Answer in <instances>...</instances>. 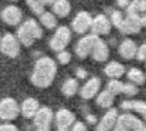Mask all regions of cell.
<instances>
[{"label": "cell", "instance_id": "obj_1", "mask_svg": "<svg viewBox=\"0 0 146 131\" xmlns=\"http://www.w3.org/2000/svg\"><path fill=\"white\" fill-rule=\"evenodd\" d=\"M56 70L57 67L54 60L49 57H41L35 64L31 81L34 85L41 88L48 87L55 78Z\"/></svg>", "mask_w": 146, "mask_h": 131}, {"label": "cell", "instance_id": "obj_2", "mask_svg": "<svg viewBox=\"0 0 146 131\" xmlns=\"http://www.w3.org/2000/svg\"><path fill=\"white\" fill-rule=\"evenodd\" d=\"M17 35L19 41L28 47L33 45L36 39H41L43 36V31L36 20L30 18L19 28Z\"/></svg>", "mask_w": 146, "mask_h": 131}, {"label": "cell", "instance_id": "obj_3", "mask_svg": "<svg viewBox=\"0 0 146 131\" xmlns=\"http://www.w3.org/2000/svg\"><path fill=\"white\" fill-rule=\"evenodd\" d=\"M71 39L72 34L70 29L62 26V27H59L56 29L54 36L52 37L50 42H49V46L54 51L61 52L68 46V44L71 42Z\"/></svg>", "mask_w": 146, "mask_h": 131}, {"label": "cell", "instance_id": "obj_4", "mask_svg": "<svg viewBox=\"0 0 146 131\" xmlns=\"http://www.w3.org/2000/svg\"><path fill=\"white\" fill-rule=\"evenodd\" d=\"M20 114V107L11 98H5L0 101V119L15 120Z\"/></svg>", "mask_w": 146, "mask_h": 131}, {"label": "cell", "instance_id": "obj_5", "mask_svg": "<svg viewBox=\"0 0 146 131\" xmlns=\"http://www.w3.org/2000/svg\"><path fill=\"white\" fill-rule=\"evenodd\" d=\"M0 51L10 58H15L17 56H19L21 51L20 43L17 40V38L13 37V35L7 33L1 40Z\"/></svg>", "mask_w": 146, "mask_h": 131}, {"label": "cell", "instance_id": "obj_6", "mask_svg": "<svg viewBox=\"0 0 146 131\" xmlns=\"http://www.w3.org/2000/svg\"><path fill=\"white\" fill-rule=\"evenodd\" d=\"M98 39H99V37L95 36L93 34L81 38L78 43H77V45H76V54L82 59L86 58L89 54H92L95 44L98 41Z\"/></svg>", "mask_w": 146, "mask_h": 131}, {"label": "cell", "instance_id": "obj_7", "mask_svg": "<svg viewBox=\"0 0 146 131\" xmlns=\"http://www.w3.org/2000/svg\"><path fill=\"white\" fill-rule=\"evenodd\" d=\"M142 27H143L142 16L128 14L127 13V16L124 17V20H123L121 26L117 29L126 35H132L137 34L138 32H140Z\"/></svg>", "mask_w": 146, "mask_h": 131}, {"label": "cell", "instance_id": "obj_8", "mask_svg": "<svg viewBox=\"0 0 146 131\" xmlns=\"http://www.w3.org/2000/svg\"><path fill=\"white\" fill-rule=\"evenodd\" d=\"M93 18L87 11H80L72 22V28L78 34H85L88 29H91Z\"/></svg>", "mask_w": 146, "mask_h": 131}, {"label": "cell", "instance_id": "obj_9", "mask_svg": "<svg viewBox=\"0 0 146 131\" xmlns=\"http://www.w3.org/2000/svg\"><path fill=\"white\" fill-rule=\"evenodd\" d=\"M75 115L66 109H60L55 115L56 127L58 131H71L75 124Z\"/></svg>", "mask_w": 146, "mask_h": 131}, {"label": "cell", "instance_id": "obj_10", "mask_svg": "<svg viewBox=\"0 0 146 131\" xmlns=\"http://www.w3.org/2000/svg\"><path fill=\"white\" fill-rule=\"evenodd\" d=\"M111 22L110 18H107L106 15L98 14L93 18L91 31L95 36H103V35L110 34L111 31Z\"/></svg>", "mask_w": 146, "mask_h": 131}, {"label": "cell", "instance_id": "obj_11", "mask_svg": "<svg viewBox=\"0 0 146 131\" xmlns=\"http://www.w3.org/2000/svg\"><path fill=\"white\" fill-rule=\"evenodd\" d=\"M117 123L124 126L128 131H146V125L132 114H124L119 117Z\"/></svg>", "mask_w": 146, "mask_h": 131}, {"label": "cell", "instance_id": "obj_12", "mask_svg": "<svg viewBox=\"0 0 146 131\" xmlns=\"http://www.w3.org/2000/svg\"><path fill=\"white\" fill-rule=\"evenodd\" d=\"M53 120V113L49 108H40L34 117V124L37 129H50Z\"/></svg>", "mask_w": 146, "mask_h": 131}, {"label": "cell", "instance_id": "obj_13", "mask_svg": "<svg viewBox=\"0 0 146 131\" xmlns=\"http://www.w3.org/2000/svg\"><path fill=\"white\" fill-rule=\"evenodd\" d=\"M23 17V13L21 9L15 5H9L1 11V18L5 24L9 26H17L21 22Z\"/></svg>", "mask_w": 146, "mask_h": 131}, {"label": "cell", "instance_id": "obj_14", "mask_svg": "<svg viewBox=\"0 0 146 131\" xmlns=\"http://www.w3.org/2000/svg\"><path fill=\"white\" fill-rule=\"evenodd\" d=\"M119 120L117 109H110L105 113L96 127V131H110Z\"/></svg>", "mask_w": 146, "mask_h": 131}, {"label": "cell", "instance_id": "obj_15", "mask_svg": "<svg viewBox=\"0 0 146 131\" xmlns=\"http://www.w3.org/2000/svg\"><path fill=\"white\" fill-rule=\"evenodd\" d=\"M101 81L98 77H92L83 85L80 90V96L85 100H90L97 95L100 90Z\"/></svg>", "mask_w": 146, "mask_h": 131}, {"label": "cell", "instance_id": "obj_16", "mask_svg": "<svg viewBox=\"0 0 146 131\" xmlns=\"http://www.w3.org/2000/svg\"><path fill=\"white\" fill-rule=\"evenodd\" d=\"M138 47L136 43L131 39H125L119 46V54L124 59L131 60L137 56Z\"/></svg>", "mask_w": 146, "mask_h": 131}, {"label": "cell", "instance_id": "obj_17", "mask_svg": "<svg viewBox=\"0 0 146 131\" xmlns=\"http://www.w3.org/2000/svg\"><path fill=\"white\" fill-rule=\"evenodd\" d=\"M92 56L93 58L96 61H98V62L106 61L108 59V57H110V49H108V46L100 38L96 42V44H95V47L92 51Z\"/></svg>", "mask_w": 146, "mask_h": 131}, {"label": "cell", "instance_id": "obj_18", "mask_svg": "<svg viewBox=\"0 0 146 131\" xmlns=\"http://www.w3.org/2000/svg\"><path fill=\"white\" fill-rule=\"evenodd\" d=\"M39 109V102L34 98H28L22 104V114L26 118L35 117Z\"/></svg>", "mask_w": 146, "mask_h": 131}, {"label": "cell", "instance_id": "obj_19", "mask_svg": "<svg viewBox=\"0 0 146 131\" xmlns=\"http://www.w3.org/2000/svg\"><path fill=\"white\" fill-rule=\"evenodd\" d=\"M125 72H126L125 66L117 61L110 62L104 68V73L106 74V76H108L111 79H117V78L122 77Z\"/></svg>", "mask_w": 146, "mask_h": 131}, {"label": "cell", "instance_id": "obj_20", "mask_svg": "<svg viewBox=\"0 0 146 131\" xmlns=\"http://www.w3.org/2000/svg\"><path fill=\"white\" fill-rule=\"evenodd\" d=\"M122 108L124 110H131L144 117L146 121V103L143 101H135V100H127L122 103Z\"/></svg>", "mask_w": 146, "mask_h": 131}, {"label": "cell", "instance_id": "obj_21", "mask_svg": "<svg viewBox=\"0 0 146 131\" xmlns=\"http://www.w3.org/2000/svg\"><path fill=\"white\" fill-rule=\"evenodd\" d=\"M127 13L128 14L138 15L142 16L146 14V0H133L131 1L130 5L127 8Z\"/></svg>", "mask_w": 146, "mask_h": 131}, {"label": "cell", "instance_id": "obj_22", "mask_svg": "<svg viewBox=\"0 0 146 131\" xmlns=\"http://www.w3.org/2000/svg\"><path fill=\"white\" fill-rule=\"evenodd\" d=\"M71 4L68 0H56L52 6L53 12L59 17L68 16L71 12Z\"/></svg>", "mask_w": 146, "mask_h": 131}, {"label": "cell", "instance_id": "obj_23", "mask_svg": "<svg viewBox=\"0 0 146 131\" xmlns=\"http://www.w3.org/2000/svg\"><path fill=\"white\" fill-rule=\"evenodd\" d=\"M26 1L35 14L41 15L44 12V7L54 3L56 0H26Z\"/></svg>", "mask_w": 146, "mask_h": 131}, {"label": "cell", "instance_id": "obj_24", "mask_svg": "<svg viewBox=\"0 0 146 131\" xmlns=\"http://www.w3.org/2000/svg\"><path fill=\"white\" fill-rule=\"evenodd\" d=\"M79 90V83L75 78H68L64 81L61 87V92L66 97H72L76 95Z\"/></svg>", "mask_w": 146, "mask_h": 131}, {"label": "cell", "instance_id": "obj_25", "mask_svg": "<svg viewBox=\"0 0 146 131\" xmlns=\"http://www.w3.org/2000/svg\"><path fill=\"white\" fill-rule=\"evenodd\" d=\"M127 76H128V78L131 80L132 83L136 85L144 84L145 79H146L145 74L143 73V71L140 70L139 68H135V67L131 68V69L128 71Z\"/></svg>", "mask_w": 146, "mask_h": 131}, {"label": "cell", "instance_id": "obj_26", "mask_svg": "<svg viewBox=\"0 0 146 131\" xmlns=\"http://www.w3.org/2000/svg\"><path fill=\"white\" fill-rule=\"evenodd\" d=\"M113 99H115V96L107 90H105L98 95L97 99H96V103L101 108H110L113 104Z\"/></svg>", "mask_w": 146, "mask_h": 131}, {"label": "cell", "instance_id": "obj_27", "mask_svg": "<svg viewBox=\"0 0 146 131\" xmlns=\"http://www.w3.org/2000/svg\"><path fill=\"white\" fill-rule=\"evenodd\" d=\"M40 22H42L44 27L47 29H51L56 27V18L51 12L44 11L41 15H40Z\"/></svg>", "mask_w": 146, "mask_h": 131}, {"label": "cell", "instance_id": "obj_28", "mask_svg": "<svg viewBox=\"0 0 146 131\" xmlns=\"http://www.w3.org/2000/svg\"><path fill=\"white\" fill-rule=\"evenodd\" d=\"M107 90L111 92L112 95H119V94H123V90H124V83H121L117 79H111L110 83H107Z\"/></svg>", "mask_w": 146, "mask_h": 131}, {"label": "cell", "instance_id": "obj_29", "mask_svg": "<svg viewBox=\"0 0 146 131\" xmlns=\"http://www.w3.org/2000/svg\"><path fill=\"white\" fill-rule=\"evenodd\" d=\"M123 20H124V16H123V13L119 10H113L111 12V14H110V22H111V24L115 28H119Z\"/></svg>", "mask_w": 146, "mask_h": 131}, {"label": "cell", "instance_id": "obj_30", "mask_svg": "<svg viewBox=\"0 0 146 131\" xmlns=\"http://www.w3.org/2000/svg\"><path fill=\"white\" fill-rule=\"evenodd\" d=\"M138 87L134 83H124V90H123V94L129 96V97H133V96L138 94Z\"/></svg>", "mask_w": 146, "mask_h": 131}, {"label": "cell", "instance_id": "obj_31", "mask_svg": "<svg viewBox=\"0 0 146 131\" xmlns=\"http://www.w3.org/2000/svg\"><path fill=\"white\" fill-rule=\"evenodd\" d=\"M71 58H72V55L70 52L68 51H61L58 53L57 55V59H58L59 63L60 64H68L70 61H71Z\"/></svg>", "mask_w": 146, "mask_h": 131}, {"label": "cell", "instance_id": "obj_32", "mask_svg": "<svg viewBox=\"0 0 146 131\" xmlns=\"http://www.w3.org/2000/svg\"><path fill=\"white\" fill-rule=\"evenodd\" d=\"M136 58L139 61H144L146 60V43L142 44L141 46L138 48V52H137Z\"/></svg>", "mask_w": 146, "mask_h": 131}, {"label": "cell", "instance_id": "obj_33", "mask_svg": "<svg viewBox=\"0 0 146 131\" xmlns=\"http://www.w3.org/2000/svg\"><path fill=\"white\" fill-rule=\"evenodd\" d=\"M0 131H19L17 126L12 124H1L0 125Z\"/></svg>", "mask_w": 146, "mask_h": 131}, {"label": "cell", "instance_id": "obj_34", "mask_svg": "<svg viewBox=\"0 0 146 131\" xmlns=\"http://www.w3.org/2000/svg\"><path fill=\"white\" fill-rule=\"evenodd\" d=\"M72 131H87V128L83 122H76L72 127Z\"/></svg>", "mask_w": 146, "mask_h": 131}, {"label": "cell", "instance_id": "obj_35", "mask_svg": "<svg viewBox=\"0 0 146 131\" xmlns=\"http://www.w3.org/2000/svg\"><path fill=\"white\" fill-rule=\"evenodd\" d=\"M76 74H77V76H78L79 78H85L86 76H87L88 73L85 69H83V68H78L77 71H76Z\"/></svg>", "mask_w": 146, "mask_h": 131}, {"label": "cell", "instance_id": "obj_36", "mask_svg": "<svg viewBox=\"0 0 146 131\" xmlns=\"http://www.w3.org/2000/svg\"><path fill=\"white\" fill-rule=\"evenodd\" d=\"M117 3L119 7H122V8L127 7L128 8V6L130 5L131 1H130V0H117Z\"/></svg>", "mask_w": 146, "mask_h": 131}, {"label": "cell", "instance_id": "obj_37", "mask_svg": "<svg viewBox=\"0 0 146 131\" xmlns=\"http://www.w3.org/2000/svg\"><path fill=\"white\" fill-rule=\"evenodd\" d=\"M86 120H87V121L89 122L90 124H95V123H96V121H97L96 117H95L94 115H92V114L87 115V117H86Z\"/></svg>", "mask_w": 146, "mask_h": 131}, {"label": "cell", "instance_id": "obj_38", "mask_svg": "<svg viewBox=\"0 0 146 131\" xmlns=\"http://www.w3.org/2000/svg\"><path fill=\"white\" fill-rule=\"evenodd\" d=\"M112 131H128V130H127V129L125 128L124 126H122L121 124L117 123V126H115V128L113 129Z\"/></svg>", "mask_w": 146, "mask_h": 131}, {"label": "cell", "instance_id": "obj_39", "mask_svg": "<svg viewBox=\"0 0 146 131\" xmlns=\"http://www.w3.org/2000/svg\"><path fill=\"white\" fill-rule=\"evenodd\" d=\"M35 131H50V129H37Z\"/></svg>", "mask_w": 146, "mask_h": 131}, {"label": "cell", "instance_id": "obj_40", "mask_svg": "<svg viewBox=\"0 0 146 131\" xmlns=\"http://www.w3.org/2000/svg\"><path fill=\"white\" fill-rule=\"evenodd\" d=\"M1 40H2V39H1V38H0V43H1Z\"/></svg>", "mask_w": 146, "mask_h": 131}, {"label": "cell", "instance_id": "obj_41", "mask_svg": "<svg viewBox=\"0 0 146 131\" xmlns=\"http://www.w3.org/2000/svg\"><path fill=\"white\" fill-rule=\"evenodd\" d=\"M11 1H17V0H11Z\"/></svg>", "mask_w": 146, "mask_h": 131}]
</instances>
